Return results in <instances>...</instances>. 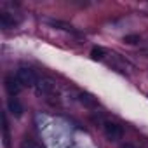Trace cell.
<instances>
[{"label": "cell", "instance_id": "obj_1", "mask_svg": "<svg viewBox=\"0 0 148 148\" xmlns=\"http://www.w3.org/2000/svg\"><path fill=\"white\" fill-rule=\"evenodd\" d=\"M35 92L38 94V96H42L44 99H51V98H54V92H56V84L51 80V79H47V77H40L38 79V82H37V86H35Z\"/></svg>", "mask_w": 148, "mask_h": 148}, {"label": "cell", "instance_id": "obj_2", "mask_svg": "<svg viewBox=\"0 0 148 148\" xmlns=\"http://www.w3.org/2000/svg\"><path fill=\"white\" fill-rule=\"evenodd\" d=\"M16 77H18V80L21 82L23 87H35L37 82H38L37 73H35L32 68H25V66L16 71Z\"/></svg>", "mask_w": 148, "mask_h": 148}, {"label": "cell", "instance_id": "obj_3", "mask_svg": "<svg viewBox=\"0 0 148 148\" xmlns=\"http://www.w3.org/2000/svg\"><path fill=\"white\" fill-rule=\"evenodd\" d=\"M103 131H105L106 139H110V141H120L122 136H124V129H122L119 124L110 122V120H106V122L103 124Z\"/></svg>", "mask_w": 148, "mask_h": 148}, {"label": "cell", "instance_id": "obj_4", "mask_svg": "<svg viewBox=\"0 0 148 148\" xmlns=\"http://www.w3.org/2000/svg\"><path fill=\"white\" fill-rule=\"evenodd\" d=\"M5 89H7V92H9L11 98H16L23 91V86H21V82L18 80L16 75H7L5 77Z\"/></svg>", "mask_w": 148, "mask_h": 148}, {"label": "cell", "instance_id": "obj_5", "mask_svg": "<svg viewBox=\"0 0 148 148\" xmlns=\"http://www.w3.org/2000/svg\"><path fill=\"white\" fill-rule=\"evenodd\" d=\"M7 110L14 115V117H21L23 115V112H25V108H23V105L19 103V99L18 98H9L7 99Z\"/></svg>", "mask_w": 148, "mask_h": 148}, {"label": "cell", "instance_id": "obj_6", "mask_svg": "<svg viewBox=\"0 0 148 148\" xmlns=\"http://www.w3.org/2000/svg\"><path fill=\"white\" fill-rule=\"evenodd\" d=\"M79 101L86 106V108H98V99L89 94V92H80L79 94Z\"/></svg>", "mask_w": 148, "mask_h": 148}, {"label": "cell", "instance_id": "obj_7", "mask_svg": "<svg viewBox=\"0 0 148 148\" xmlns=\"http://www.w3.org/2000/svg\"><path fill=\"white\" fill-rule=\"evenodd\" d=\"M47 23H49L51 26H54V28H59V30H64V32H70V33L79 35V32L73 28L70 23H64V21H59V19H47Z\"/></svg>", "mask_w": 148, "mask_h": 148}, {"label": "cell", "instance_id": "obj_8", "mask_svg": "<svg viewBox=\"0 0 148 148\" xmlns=\"http://www.w3.org/2000/svg\"><path fill=\"white\" fill-rule=\"evenodd\" d=\"M0 25H2L4 30H9V28H14L18 25V19H14L9 12H2L0 14Z\"/></svg>", "mask_w": 148, "mask_h": 148}, {"label": "cell", "instance_id": "obj_9", "mask_svg": "<svg viewBox=\"0 0 148 148\" xmlns=\"http://www.w3.org/2000/svg\"><path fill=\"white\" fill-rule=\"evenodd\" d=\"M105 56H106V51H105L103 47L94 45V47L91 49V58H92L94 61H101V59H105Z\"/></svg>", "mask_w": 148, "mask_h": 148}, {"label": "cell", "instance_id": "obj_10", "mask_svg": "<svg viewBox=\"0 0 148 148\" xmlns=\"http://www.w3.org/2000/svg\"><path fill=\"white\" fill-rule=\"evenodd\" d=\"M2 124H4V143H5V146H9V124H7L5 113L2 115Z\"/></svg>", "mask_w": 148, "mask_h": 148}, {"label": "cell", "instance_id": "obj_11", "mask_svg": "<svg viewBox=\"0 0 148 148\" xmlns=\"http://www.w3.org/2000/svg\"><path fill=\"white\" fill-rule=\"evenodd\" d=\"M139 40H141L139 35H125V37H124V44H131V45L138 44Z\"/></svg>", "mask_w": 148, "mask_h": 148}, {"label": "cell", "instance_id": "obj_12", "mask_svg": "<svg viewBox=\"0 0 148 148\" xmlns=\"http://www.w3.org/2000/svg\"><path fill=\"white\" fill-rule=\"evenodd\" d=\"M21 148H42L38 143H35V141H32V139H25L23 141V145H21Z\"/></svg>", "mask_w": 148, "mask_h": 148}, {"label": "cell", "instance_id": "obj_13", "mask_svg": "<svg viewBox=\"0 0 148 148\" xmlns=\"http://www.w3.org/2000/svg\"><path fill=\"white\" fill-rule=\"evenodd\" d=\"M120 148H136V146H134V145H129V143H125V145H122Z\"/></svg>", "mask_w": 148, "mask_h": 148}, {"label": "cell", "instance_id": "obj_14", "mask_svg": "<svg viewBox=\"0 0 148 148\" xmlns=\"http://www.w3.org/2000/svg\"><path fill=\"white\" fill-rule=\"evenodd\" d=\"M143 52H145V54H148V47H145V49H143Z\"/></svg>", "mask_w": 148, "mask_h": 148}]
</instances>
